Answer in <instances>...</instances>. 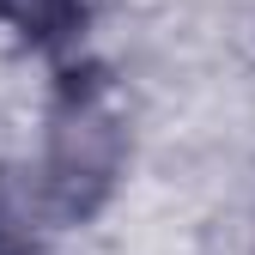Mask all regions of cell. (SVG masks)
Returning a JSON list of instances; mask_svg holds the SVG:
<instances>
[{
	"instance_id": "1",
	"label": "cell",
	"mask_w": 255,
	"mask_h": 255,
	"mask_svg": "<svg viewBox=\"0 0 255 255\" xmlns=\"http://www.w3.org/2000/svg\"><path fill=\"white\" fill-rule=\"evenodd\" d=\"M24 164L67 231L98 225L146 170V104L116 61H67L49 79Z\"/></svg>"
}]
</instances>
